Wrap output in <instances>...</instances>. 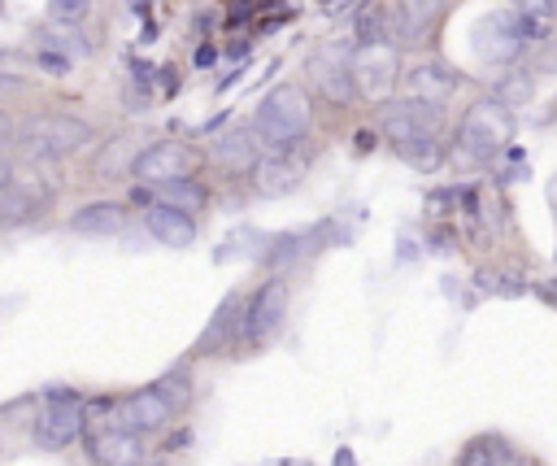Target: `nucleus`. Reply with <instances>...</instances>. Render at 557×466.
<instances>
[{"mask_svg":"<svg viewBox=\"0 0 557 466\" xmlns=\"http://www.w3.org/2000/svg\"><path fill=\"white\" fill-rule=\"evenodd\" d=\"M379 135L387 139V148L418 174H435L448 161V144H444V113L426 100L400 96L379 105Z\"/></svg>","mask_w":557,"mask_h":466,"instance_id":"f257e3e1","label":"nucleus"},{"mask_svg":"<svg viewBox=\"0 0 557 466\" xmlns=\"http://www.w3.org/2000/svg\"><path fill=\"white\" fill-rule=\"evenodd\" d=\"M13 183V165H9V157L0 152V187H9Z\"/></svg>","mask_w":557,"mask_h":466,"instance_id":"c85d7f7f","label":"nucleus"},{"mask_svg":"<svg viewBox=\"0 0 557 466\" xmlns=\"http://www.w3.org/2000/svg\"><path fill=\"white\" fill-rule=\"evenodd\" d=\"M479 279H483V287H492V292H509V296L522 292V279H513V274H479Z\"/></svg>","mask_w":557,"mask_h":466,"instance_id":"a878e982","label":"nucleus"},{"mask_svg":"<svg viewBox=\"0 0 557 466\" xmlns=\"http://www.w3.org/2000/svg\"><path fill=\"white\" fill-rule=\"evenodd\" d=\"M152 388H157V392L170 401V409H174V414H183V409L191 405V396H196V383H191V375H187L183 366H178V370H165V375H161Z\"/></svg>","mask_w":557,"mask_h":466,"instance_id":"5701e85b","label":"nucleus"},{"mask_svg":"<svg viewBox=\"0 0 557 466\" xmlns=\"http://www.w3.org/2000/svg\"><path fill=\"white\" fill-rule=\"evenodd\" d=\"M9 57H13V52H9V48H0V61H9Z\"/></svg>","mask_w":557,"mask_h":466,"instance_id":"2f4dec72","label":"nucleus"},{"mask_svg":"<svg viewBox=\"0 0 557 466\" xmlns=\"http://www.w3.org/2000/svg\"><path fill=\"white\" fill-rule=\"evenodd\" d=\"M87 457H91V466H144L148 440L135 431H122V427H91Z\"/></svg>","mask_w":557,"mask_h":466,"instance_id":"f8f14e48","label":"nucleus"},{"mask_svg":"<svg viewBox=\"0 0 557 466\" xmlns=\"http://www.w3.org/2000/svg\"><path fill=\"white\" fill-rule=\"evenodd\" d=\"M492 96H496L500 105H509V109H522V105L535 96V70H509V74L492 87Z\"/></svg>","mask_w":557,"mask_h":466,"instance_id":"4be33fe9","label":"nucleus"},{"mask_svg":"<svg viewBox=\"0 0 557 466\" xmlns=\"http://www.w3.org/2000/svg\"><path fill=\"white\" fill-rule=\"evenodd\" d=\"M187 174H196V152L178 139H157V144L139 148V157L131 165V179L139 187H161V183L187 179Z\"/></svg>","mask_w":557,"mask_h":466,"instance_id":"1a4fd4ad","label":"nucleus"},{"mask_svg":"<svg viewBox=\"0 0 557 466\" xmlns=\"http://www.w3.org/2000/svg\"><path fill=\"white\" fill-rule=\"evenodd\" d=\"M531 466H540V462H531Z\"/></svg>","mask_w":557,"mask_h":466,"instance_id":"72a5a7b5","label":"nucleus"},{"mask_svg":"<svg viewBox=\"0 0 557 466\" xmlns=\"http://www.w3.org/2000/svg\"><path fill=\"white\" fill-rule=\"evenodd\" d=\"M35 61H39V70H48V74H65V70H70V57H65V52H52V48H44Z\"/></svg>","mask_w":557,"mask_h":466,"instance_id":"bb28decb","label":"nucleus"},{"mask_svg":"<svg viewBox=\"0 0 557 466\" xmlns=\"http://www.w3.org/2000/svg\"><path fill=\"white\" fill-rule=\"evenodd\" d=\"M131 222V209L122 200H91V205H78L70 213V231L74 235H91V240H104V235H122Z\"/></svg>","mask_w":557,"mask_h":466,"instance_id":"dca6fc26","label":"nucleus"},{"mask_svg":"<svg viewBox=\"0 0 557 466\" xmlns=\"http://www.w3.org/2000/svg\"><path fill=\"white\" fill-rule=\"evenodd\" d=\"M461 83H466V78H461L453 65H444V61H418V65L400 70V87H405V96L426 100V105H435V109H444V105L461 91Z\"/></svg>","mask_w":557,"mask_h":466,"instance_id":"9d476101","label":"nucleus"},{"mask_svg":"<svg viewBox=\"0 0 557 466\" xmlns=\"http://www.w3.org/2000/svg\"><path fill=\"white\" fill-rule=\"evenodd\" d=\"M213 61H218L213 44H200V48H196V65H213Z\"/></svg>","mask_w":557,"mask_h":466,"instance_id":"cd10ccee","label":"nucleus"},{"mask_svg":"<svg viewBox=\"0 0 557 466\" xmlns=\"http://www.w3.org/2000/svg\"><path fill=\"white\" fill-rule=\"evenodd\" d=\"M300 179H305V161H296L292 152H261V161L252 165V187H257V196H265V200H274V196H292L296 187H300Z\"/></svg>","mask_w":557,"mask_h":466,"instance_id":"4468645a","label":"nucleus"},{"mask_svg":"<svg viewBox=\"0 0 557 466\" xmlns=\"http://www.w3.org/2000/svg\"><path fill=\"white\" fill-rule=\"evenodd\" d=\"M91 126L74 113H39L22 126V148L30 161H57V157H70L78 148L91 144Z\"/></svg>","mask_w":557,"mask_h":466,"instance_id":"423d86ee","label":"nucleus"},{"mask_svg":"<svg viewBox=\"0 0 557 466\" xmlns=\"http://www.w3.org/2000/svg\"><path fill=\"white\" fill-rule=\"evenodd\" d=\"M348 74L361 100L370 105H387L392 91L400 87V48L392 39H370V44H352L348 52Z\"/></svg>","mask_w":557,"mask_h":466,"instance_id":"39448f33","label":"nucleus"},{"mask_svg":"<svg viewBox=\"0 0 557 466\" xmlns=\"http://www.w3.org/2000/svg\"><path fill=\"white\" fill-rule=\"evenodd\" d=\"M131 144H135V139L117 135V139L96 157V170H100V174H122V170L131 174V165H135V157H139V148H131Z\"/></svg>","mask_w":557,"mask_h":466,"instance_id":"b1692460","label":"nucleus"},{"mask_svg":"<svg viewBox=\"0 0 557 466\" xmlns=\"http://www.w3.org/2000/svg\"><path fill=\"white\" fill-rule=\"evenodd\" d=\"M513 109L500 105L496 96H479L474 105L461 109L457 118V131H453V157L466 161V165H492L509 152L513 144Z\"/></svg>","mask_w":557,"mask_h":466,"instance_id":"f03ea898","label":"nucleus"},{"mask_svg":"<svg viewBox=\"0 0 557 466\" xmlns=\"http://www.w3.org/2000/svg\"><path fill=\"white\" fill-rule=\"evenodd\" d=\"M309 78H313V91L326 96L331 105H348L357 96L352 87V74H348V52L339 48H322L309 57Z\"/></svg>","mask_w":557,"mask_h":466,"instance_id":"ddd939ff","label":"nucleus"},{"mask_svg":"<svg viewBox=\"0 0 557 466\" xmlns=\"http://www.w3.org/2000/svg\"><path fill=\"white\" fill-rule=\"evenodd\" d=\"M44 209V200H35V196H26L22 187H0V231H13V226H26V222H35V213Z\"/></svg>","mask_w":557,"mask_h":466,"instance_id":"aec40b11","label":"nucleus"},{"mask_svg":"<svg viewBox=\"0 0 557 466\" xmlns=\"http://www.w3.org/2000/svg\"><path fill=\"white\" fill-rule=\"evenodd\" d=\"M9 135H13V122H9V118H4V113H0V144H4V139H9Z\"/></svg>","mask_w":557,"mask_h":466,"instance_id":"7c9ffc66","label":"nucleus"},{"mask_svg":"<svg viewBox=\"0 0 557 466\" xmlns=\"http://www.w3.org/2000/svg\"><path fill=\"white\" fill-rule=\"evenodd\" d=\"M209 161L231 174H252V165L261 161V144H257L252 126H231L226 135H218L209 144Z\"/></svg>","mask_w":557,"mask_h":466,"instance_id":"2eb2a0df","label":"nucleus"},{"mask_svg":"<svg viewBox=\"0 0 557 466\" xmlns=\"http://www.w3.org/2000/svg\"><path fill=\"white\" fill-rule=\"evenodd\" d=\"M457 466H522V453L505 440V436H474L461 453H457Z\"/></svg>","mask_w":557,"mask_h":466,"instance_id":"a211bd4d","label":"nucleus"},{"mask_svg":"<svg viewBox=\"0 0 557 466\" xmlns=\"http://www.w3.org/2000/svg\"><path fill=\"white\" fill-rule=\"evenodd\" d=\"M527 52V35L513 9H492L474 22V57L483 65H513Z\"/></svg>","mask_w":557,"mask_h":466,"instance_id":"6e6552de","label":"nucleus"},{"mask_svg":"<svg viewBox=\"0 0 557 466\" xmlns=\"http://www.w3.org/2000/svg\"><path fill=\"white\" fill-rule=\"evenodd\" d=\"M144 231H148L157 244H165V248H191L196 235H200L196 218H191V213H178V209H170V205H148V209H144Z\"/></svg>","mask_w":557,"mask_h":466,"instance_id":"f3484780","label":"nucleus"},{"mask_svg":"<svg viewBox=\"0 0 557 466\" xmlns=\"http://www.w3.org/2000/svg\"><path fill=\"white\" fill-rule=\"evenodd\" d=\"M309 126H313V100L300 83H278L274 91H265V100L257 105V118H252V135H257L261 152H274V157L305 144Z\"/></svg>","mask_w":557,"mask_h":466,"instance_id":"7ed1b4c3","label":"nucleus"},{"mask_svg":"<svg viewBox=\"0 0 557 466\" xmlns=\"http://www.w3.org/2000/svg\"><path fill=\"white\" fill-rule=\"evenodd\" d=\"M287 283L283 274H265L261 287L244 301V318H239V348H265L278 331H283V318H287Z\"/></svg>","mask_w":557,"mask_h":466,"instance_id":"0eeeda50","label":"nucleus"},{"mask_svg":"<svg viewBox=\"0 0 557 466\" xmlns=\"http://www.w3.org/2000/svg\"><path fill=\"white\" fill-rule=\"evenodd\" d=\"M87 9H91V0H48V17H52V22H61V26L83 22V17H87Z\"/></svg>","mask_w":557,"mask_h":466,"instance_id":"393cba45","label":"nucleus"},{"mask_svg":"<svg viewBox=\"0 0 557 466\" xmlns=\"http://www.w3.org/2000/svg\"><path fill=\"white\" fill-rule=\"evenodd\" d=\"M152 205H170V209L196 218V213L209 205V187H205L196 174H187V179H170V183L152 187Z\"/></svg>","mask_w":557,"mask_h":466,"instance_id":"6ab92c4d","label":"nucleus"},{"mask_svg":"<svg viewBox=\"0 0 557 466\" xmlns=\"http://www.w3.org/2000/svg\"><path fill=\"white\" fill-rule=\"evenodd\" d=\"M0 17H4V9H0Z\"/></svg>","mask_w":557,"mask_h":466,"instance_id":"473e14b6","label":"nucleus"},{"mask_svg":"<svg viewBox=\"0 0 557 466\" xmlns=\"http://www.w3.org/2000/svg\"><path fill=\"white\" fill-rule=\"evenodd\" d=\"M444 9H448V0H396L392 4V44L396 48L431 44Z\"/></svg>","mask_w":557,"mask_h":466,"instance_id":"9b49d317","label":"nucleus"},{"mask_svg":"<svg viewBox=\"0 0 557 466\" xmlns=\"http://www.w3.org/2000/svg\"><path fill=\"white\" fill-rule=\"evenodd\" d=\"M548 209H553V218H557V174L548 179Z\"/></svg>","mask_w":557,"mask_h":466,"instance_id":"c756f323","label":"nucleus"},{"mask_svg":"<svg viewBox=\"0 0 557 466\" xmlns=\"http://www.w3.org/2000/svg\"><path fill=\"white\" fill-rule=\"evenodd\" d=\"M553 4H557V0H509V9H513L518 22H522L527 48L540 44V39L548 35V26H553Z\"/></svg>","mask_w":557,"mask_h":466,"instance_id":"412c9836","label":"nucleus"},{"mask_svg":"<svg viewBox=\"0 0 557 466\" xmlns=\"http://www.w3.org/2000/svg\"><path fill=\"white\" fill-rule=\"evenodd\" d=\"M39 401H44V409L30 418L35 444H39L44 453H61V449L78 444L83 431H87V401H83L78 392L61 388V383H57V388H44Z\"/></svg>","mask_w":557,"mask_h":466,"instance_id":"20e7f679","label":"nucleus"}]
</instances>
